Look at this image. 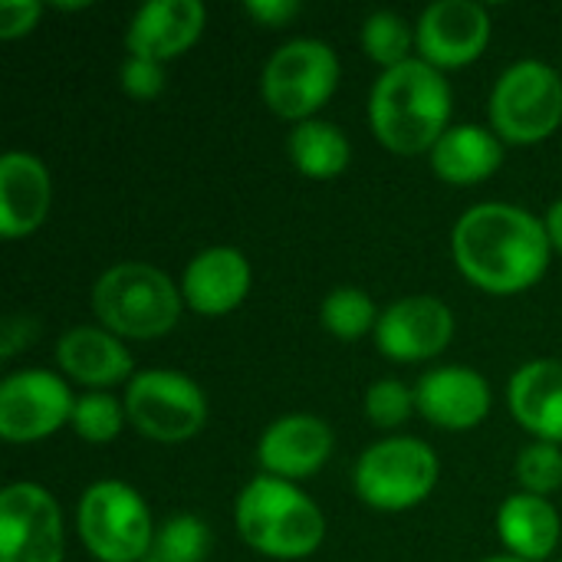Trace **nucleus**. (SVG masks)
Instances as JSON below:
<instances>
[{"instance_id": "1", "label": "nucleus", "mask_w": 562, "mask_h": 562, "mask_svg": "<svg viewBox=\"0 0 562 562\" xmlns=\"http://www.w3.org/2000/svg\"><path fill=\"white\" fill-rule=\"evenodd\" d=\"M451 247L461 273L474 286L494 296H514L547 273L553 244L547 224L530 211L487 201L458 221Z\"/></svg>"}, {"instance_id": "2", "label": "nucleus", "mask_w": 562, "mask_h": 562, "mask_svg": "<svg viewBox=\"0 0 562 562\" xmlns=\"http://www.w3.org/2000/svg\"><path fill=\"white\" fill-rule=\"evenodd\" d=\"M451 119V89L441 69L408 59L385 69L369 99V122L395 155H422L438 145Z\"/></svg>"}, {"instance_id": "3", "label": "nucleus", "mask_w": 562, "mask_h": 562, "mask_svg": "<svg viewBox=\"0 0 562 562\" xmlns=\"http://www.w3.org/2000/svg\"><path fill=\"white\" fill-rule=\"evenodd\" d=\"M234 514L244 543L270 560H306L326 533L319 507L296 484L270 474L244 487Z\"/></svg>"}, {"instance_id": "4", "label": "nucleus", "mask_w": 562, "mask_h": 562, "mask_svg": "<svg viewBox=\"0 0 562 562\" xmlns=\"http://www.w3.org/2000/svg\"><path fill=\"white\" fill-rule=\"evenodd\" d=\"M99 323L122 339H158L181 316V290L151 263H115L92 286Z\"/></svg>"}, {"instance_id": "5", "label": "nucleus", "mask_w": 562, "mask_h": 562, "mask_svg": "<svg viewBox=\"0 0 562 562\" xmlns=\"http://www.w3.org/2000/svg\"><path fill=\"white\" fill-rule=\"evenodd\" d=\"M79 537L99 562H145L155 547V527L145 501L122 481L92 484L76 510Z\"/></svg>"}, {"instance_id": "6", "label": "nucleus", "mask_w": 562, "mask_h": 562, "mask_svg": "<svg viewBox=\"0 0 562 562\" xmlns=\"http://www.w3.org/2000/svg\"><path fill=\"white\" fill-rule=\"evenodd\" d=\"M562 122V79L537 59L510 66L491 92V125L504 142L537 145Z\"/></svg>"}, {"instance_id": "7", "label": "nucleus", "mask_w": 562, "mask_h": 562, "mask_svg": "<svg viewBox=\"0 0 562 562\" xmlns=\"http://www.w3.org/2000/svg\"><path fill=\"white\" fill-rule=\"evenodd\" d=\"M438 484V458L418 438L372 445L356 464V494L375 510H408Z\"/></svg>"}, {"instance_id": "8", "label": "nucleus", "mask_w": 562, "mask_h": 562, "mask_svg": "<svg viewBox=\"0 0 562 562\" xmlns=\"http://www.w3.org/2000/svg\"><path fill=\"white\" fill-rule=\"evenodd\" d=\"M339 82V59L319 40H290L263 66V99L280 119L310 122Z\"/></svg>"}, {"instance_id": "9", "label": "nucleus", "mask_w": 562, "mask_h": 562, "mask_svg": "<svg viewBox=\"0 0 562 562\" xmlns=\"http://www.w3.org/2000/svg\"><path fill=\"white\" fill-rule=\"evenodd\" d=\"M125 415L128 422L151 441H188L207 422L204 392L168 369H148L132 375L125 389Z\"/></svg>"}, {"instance_id": "10", "label": "nucleus", "mask_w": 562, "mask_h": 562, "mask_svg": "<svg viewBox=\"0 0 562 562\" xmlns=\"http://www.w3.org/2000/svg\"><path fill=\"white\" fill-rule=\"evenodd\" d=\"M0 562H63V517L40 484L0 494Z\"/></svg>"}, {"instance_id": "11", "label": "nucleus", "mask_w": 562, "mask_h": 562, "mask_svg": "<svg viewBox=\"0 0 562 562\" xmlns=\"http://www.w3.org/2000/svg\"><path fill=\"white\" fill-rule=\"evenodd\" d=\"M72 392L43 369L16 372L0 385V435L7 441H40L72 418Z\"/></svg>"}, {"instance_id": "12", "label": "nucleus", "mask_w": 562, "mask_h": 562, "mask_svg": "<svg viewBox=\"0 0 562 562\" xmlns=\"http://www.w3.org/2000/svg\"><path fill=\"white\" fill-rule=\"evenodd\" d=\"M487 40L491 16L474 0H438L422 13L415 26V46L435 69H458L474 63Z\"/></svg>"}, {"instance_id": "13", "label": "nucleus", "mask_w": 562, "mask_h": 562, "mask_svg": "<svg viewBox=\"0 0 562 562\" xmlns=\"http://www.w3.org/2000/svg\"><path fill=\"white\" fill-rule=\"evenodd\" d=\"M454 336V313L435 296H405L392 303L375 326L379 349L395 362L435 359Z\"/></svg>"}, {"instance_id": "14", "label": "nucleus", "mask_w": 562, "mask_h": 562, "mask_svg": "<svg viewBox=\"0 0 562 562\" xmlns=\"http://www.w3.org/2000/svg\"><path fill=\"white\" fill-rule=\"evenodd\" d=\"M415 405L431 425L448 431H468L487 418L491 385L484 382V375L464 366L431 369L415 385Z\"/></svg>"}, {"instance_id": "15", "label": "nucleus", "mask_w": 562, "mask_h": 562, "mask_svg": "<svg viewBox=\"0 0 562 562\" xmlns=\"http://www.w3.org/2000/svg\"><path fill=\"white\" fill-rule=\"evenodd\" d=\"M329 454H333V431L316 415H283L263 431L257 445V458L263 471L290 484L316 474Z\"/></svg>"}, {"instance_id": "16", "label": "nucleus", "mask_w": 562, "mask_h": 562, "mask_svg": "<svg viewBox=\"0 0 562 562\" xmlns=\"http://www.w3.org/2000/svg\"><path fill=\"white\" fill-rule=\"evenodd\" d=\"M201 30H204V7L198 0H151L128 23L125 46L128 56L165 63L191 49Z\"/></svg>"}, {"instance_id": "17", "label": "nucleus", "mask_w": 562, "mask_h": 562, "mask_svg": "<svg viewBox=\"0 0 562 562\" xmlns=\"http://www.w3.org/2000/svg\"><path fill=\"white\" fill-rule=\"evenodd\" d=\"M49 198V171L36 155L7 151L0 158V234L7 240L33 234L46 221Z\"/></svg>"}, {"instance_id": "18", "label": "nucleus", "mask_w": 562, "mask_h": 562, "mask_svg": "<svg viewBox=\"0 0 562 562\" xmlns=\"http://www.w3.org/2000/svg\"><path fill=\"white\" fill-rule=\"evenodd\" d=\"M250 290L247 257L234 247H211L198 254L181 280L184 303L201 316H224L244 303Z\"/></svg>"}, {"instance_id": "19", "label": "nucleus", "mask_w": 562, "mask_h": 562, "mask_svg": "<svg viewBox=\"0 0 562 562\" xmlns=\"http://www.w3.org/2000/svg\"><path fill=\"white\" fill-rule=\"evenodd\" d=\"M510 412L520 428L547 445L562 441V362L537 359L510 379Z\"/></svg>"}, {"instance_id": "20", "label": "nucleus", "mask_w": 562, "mask_h": 562, "mask_svg": "<svg viewBox=\"0 0 562 562\" xmlns=\"http://www.w3.org/2000/svg\"><path fill=\"white\" fill-rule=\"evenodd\" d=\"M56 359L69 379L89 389H109L132 375V356L109 329H69L56 346Z\"/></svg>"}, {"instance_id": "21", "label": "nucleus", "mask_w": 562, "mask_h": 562, "mask_svg": "<svg viewBox=\"0 0 562 562\" xmlns=\"http://www.w3.org/2000/svg\"><path fill=\"white\" fill-rule=\"evenodd\" d=\"M504 165V145L491 128L454 125L431 148V168L441 181L468 188L491 178Z\"/></svg>"}, {"instance_id": "22", "label": "nucleus", "mask_w": 562, "mask_h": 562, "mask_svg": "<svg viewBox=\"0 0 562 562\" xmlns=\"http://www.w3.org/2000/svg\"><path fill=\"white\" fill-rule=\"evenodd\" d=\"M497 533L517 560H547L560 543V514L547 497L514 494L497 514Z\"/></svg>"}, {"instance_id": "23", "label": "nucleus", "mask_w": 562, "mask_h": 562, "mask_svg": "<svg viewBox=\"0 0 562 562\" xmlns=\"http://www.w3.org/2000/svg\"><path fill=\"white\" fill-rule=\"evenodd\" d=\"M290 158L293 165L316 181L336 178L349 165V138L333 122H300L290 135Z\"/></svg>"}, {"instance_id": "24", "label": "nucleus", "mask_w": 562, "mask_h": 562, "mask_svg": "<svg viewBox=\"0 0 562 562\" xmlns=\"http://www.w3.org/2000/svg\"><path fill=\"white\" fill-rule=\"evenodd\" d=\"M412 46H415V33L398 13L379 10L362 23V49L382 69H395V66L408 63Z\"/></svg>"}, {"instance_id": "25", "label": "nucleus", "mask_w": 562, "mask_h": 562, "mask_svg": "<svg viewBox=\"0 0 562 562\" xmlns=\"http://www.w3.org/2000/svg\"><path fill=\"white\" fill-rule=\"evenodd\" d=\"M323 326L336 339L352 342V339H362L372 326H379V313H375V303L362 290L339 286L323 303Z\"/></svg>"}, {"instance_id": "26", "label": "nucleus", "mask_w": 562, "mask_h": 562, "mask_svg": "<svg viewBox=\"0 0 562 562\" xmlns=\"http://www.w3.org/2000/svg\"><path fill=\"white\" fill-rule=\"evenodd\" d=\"M211 550V530L194 514L171 517L155 540V560L161 562H204Z\"/></svg>"}, {"instance_id": "27", "label": "nucleus", "mask_w": 562, "mask_h": 562, "mask_svg": "<svg viewBox=\"0 0 562 562\" xmlns=\"http://www.w3.org/2000/svg\"><path fill=\"white\" fill-rule=\"evenodd\" d=\"M125 418H128V415H125V405H119L112 395H105V392H89V395L76 398L69 425H72V431H76L82 441H89V445H105V441H112V438L122 431Z\"/></svg>"}, {"instance_id": "28", "label": "nucleus", "mask_w": 562, "mask_h": 562, "mask_svg": "<svg viewBox=\"0 0 562 562\" xmlns=\"http://www.w3.org/2000/svg\"><path fill=\"white\" fill-rule=\"evenodd\" d=\"M517 481L524 487V494H537L547 497L557 487H562V451L557 445L537 441L530 448L520 451L517 458Z\"/></svg>"}, {"instance_id": "29", "label": "nucleus", "mask_w": 562, "mask_h": 562, "mask_svg": "<svg viewBox=\"0 0 562 562\" xmlns=\"http://www.w3.org/2000/svg\"><path fill=\"white\" fill-rule=\"evenodd\" d=\"M415 389L395 382V379H382L366 392V415L372 425L379 428H398L412 418L415 412Z\"/></svg>"}, {"instance_id": "30", "label": "nucleus", "mask_w": 562, "mask_h": 562, "mask_svg": "<svg viewBox=\"0 0 562 562\" xmlns=\"http://www.w3.org/2000/svg\"><path fill=\"white\" fill-rule=\"evenodd\" d=\"M119 79H122V92L132 95V99H155L165 89L161 63L145 59V56H125Z\"/></svg>"}, {"instance_id": "31", "label": "nucleus", "mask_w": 562, "mask_h": 562, "mask_svg": "<svg viewBox=\"0 0 562 562\" xmlns=\"http://www.w3.org/2000/svg\"><path fill=\"white\" fill-rule=\"evenodd\" d=\"M43 7L36 0H3L0 3V36L3 40H16L23 33H30L40 20Z\"/></svg>"}, {"instance_id": "32", "label": "nucleus", "mask_w": 562, "mask_h": 562, "mask_svg": "<svg viewBox=\"0 0 562 562\" xmlns=\"http://www.w3.org/2000/svg\"><path fill=\"white\" fill-rule=\"evenodd\" d=\"M33 339H36V323L30 316H7L3 336H0V356L13 359L20 349L33 346Z\"/></svg>"}, {"instance_id": "33", "label": "nucleus", "mask_w": 562, "mask_h": 562, "mask_svg": "<svg viewBox=\"0 0 562 562\" xmlns=\"http://www.w3.org/2000/svg\"><path fill=\"white\" fill-rule=\"evenodd\" d=\"M247 13L260 23V26H283L290 23L296 13H300V3L296 0H250L247 3Z\"/></svg>"}, {"instance_id": "34", "label": "nucleus", "mask_w": 562, "mask_h": 562, "mask_svg": "<svg viewBox=\"0 0 562 562\" xmlns=\"http://www.w3.org/2000/svg\"><path fill=\"white\" fill-rule=\"evenodd\" d=\"M547 234H550V244L557 247L562 254V201H557L553 207H550V214H547Z\"/></svg>"}, {"instance_id": "35", "label": "nucleus", "mask_w": 562, "mask_h": 562, "mask_svg": "<svg viewBox=\"0 0 562 562\" xmlns=\"http://www.w3.org/2000/svg\"><path fill=\"white\" fill-rule=\"evenodd\" d=\"M484 562H527V560H517V557H497V560H484Z\"/></svg>"}, {"instance_id": "36", "label": "nucleus", "mask_w": 562, "mask_h": 562, "mask_svg": "<svg viewBox=\"0 0 562 562\" xmlns=\"http://www.w3.org/2000/svg\"><path fill=\"white\" fill-rule=\"evenodd\" d=\"M145 562H161V560H155V557H151V560H145Z\"/></svg>"}]
</instances>
